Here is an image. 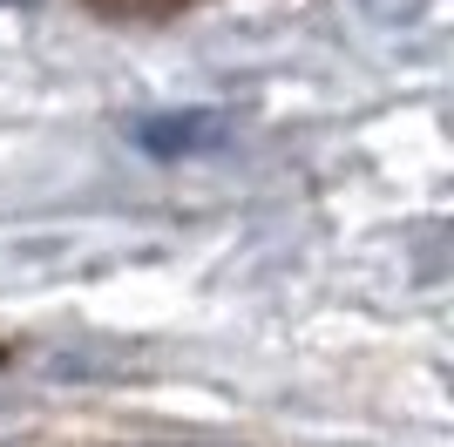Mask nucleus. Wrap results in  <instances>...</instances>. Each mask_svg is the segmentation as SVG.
I'll return each mask as SVG.
<instances>
[{"label": "nucleus", "mask_w": 454, "mask_h": 447, "mask_svg": "<svg viewBox=\"0 0 454 447\" xmlns=\"http://www.w3.org/2000/svg\"><path fill=\"white\" fill-rule=\"evenodd\" d=\"M129 136L150 149V156H204V149L231 143V115L224 109H170V115L129 122Z\"/></svg>", "instance_id": "nucleus-1"}, {"label": "nucleus", "mask_w": 454, "mask_h": 447, "mask_svg": "<svg viewBox=\"0 0 454 447\" xmlns=\"http://www.w3.org/2000/svg\"><path fill=\"white\" fill-rule=\"evenodd\" d=\"M143 447H197V441H143Z\"/></svg>", "instance_id": "nucleus-2"}]
</instances>
